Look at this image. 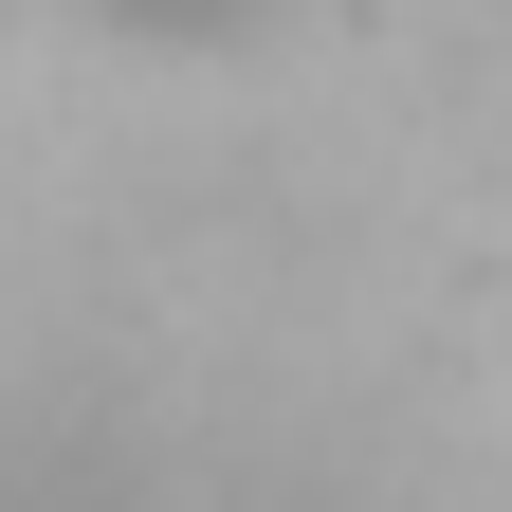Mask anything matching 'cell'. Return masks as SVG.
<instances>
[{"label":"cell","instance_id":"1","mask_svg":"<svg viewBox=\"0 0 512 512\" xmlns=\"http://www.w3.org/2000/svg\"><path fill=\"white\" fill-rule=\"evenodd\" d=\"M92 19H128V37H238V19H275V0H92Z\"/></svg>","mask_w":512,"mask_h":512}]
</instances>
